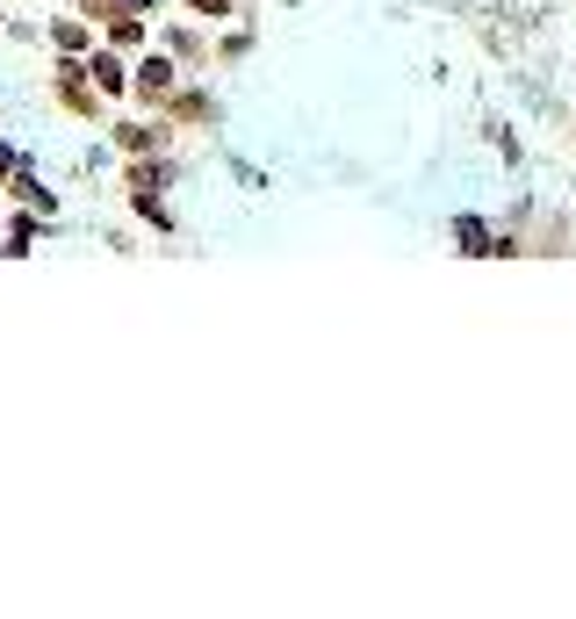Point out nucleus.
Returning <instances> with one entry per match:
<instances>
[{
    "instance_id": "1",
    "label": "nucleus",
    "mask_w": 576,
    "mask_h": 619,
    "mask_svg": "<svg viewBox=\"0 0 576 619\" xmlns=\"http://www.w3.org/2000/svg\"><path fill=\"white\" fill-rule=\"evenodd\" d=\"M138 80H145V94H166V87H173V66H166V58H151Z\"/></svg>"
},
{
    "instance_id": "2",
    "label": "nucleus",
    "mask_w": 576,
    "mask_h": 619,
    "mask_svg": "<svg viewBox=\"0 0 576 619\" xmlns=\"http://www.w3.org/2000/svg\"><path fill=\"white\" fill-rule=\"evenodd\" d=\"M95 80H101V87H109V94H116V87H123V66H116V58H95Z\"/></svg>"
},
{
    "instance_id": "3",
    "label": "nucleus",
    "mask_w": 576,
    "mask_h": 619,
    "mask_svg": "<svg viewBox=\"0 0 576 619\" xmlns=\"http://www.w3.org/2000/svg\"><path fill=\"white\" fill-rule=\"evenodd\" d=\"M188 8H195V14H224V0H188Z\"/></svg>"
}]
</instances>
